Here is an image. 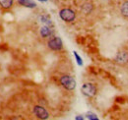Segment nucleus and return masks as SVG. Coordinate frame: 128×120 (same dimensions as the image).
<instances>
[{"mask_svg":"<svg viewBox=\"0 0 128 120\" xmlns=\"http://www.w3.org/2000/svg\"><path fill=\"white\" fill-rule=\"evenodd\" d=\"M40 20H42V22L44 24H46V26H49V27L52 26V22H51V20H49L48 17L42 16V17H40Z\"/></svg>","mask_w":128,"mask_h":120,"instance_id":"obj_12","label":"nucleus"},{"mask_svg":"<svg viewBox=\"0 0 128 120\" xmlns=\"http://www.w3.org/2000/svg\"><path fill=\"white\" fill-rule=\"evenodd\" d=\"M18 3L21 5V6H24L26 8H36V4L32 1V0H18Z\"/></svg>","mask_w":128,"mask_h":120,"instance_id":"obj_9","label":"nucleus"},{"mask_svg":"<svg viewBox=\"0 0 128 120\" xmlns=\"http://www.w3.org/2000/svg\"><path fill=\"white\" fill-rule=\"evenodd\" d=\"M81 90H82L83 94L86 96H88V98H93V96H95L96 94V92H98L96 87L94 84H92V83L84 84V85L82 86V88H81Z\"/></svg>","mask_w":128,"mask_h":120,"instance_id":"obj_3","label":"nucleus"},{"mask_svg":"<svg viewBox=\"0 0 128 120\" xmlns=\"http://www.w3.org/2000/svg\"><path fill=\"white\" fill-rule=\"evenodd\" d=\"M73 53H74V56H75V58H76V61H77L78 65H79V66H83V60H82V58L80 57V55H79L76 51H74Z\"/></svg>","mask_w":128,"mask_h":120,"instance_id":"obj_14","label":"nucleus"},{"mask_svg":"<svg viewBox=\"0 0 128 120\" xmlns=\"http://www.w3.org/2000/svg\"><path fill=\"white\" fill-rule=\"evenodd\" d=\"M121 14L128 18V2L123 3V5L121 6Z\"/></svg>","mask_w":128,"mask_h":120,"instance_id":"obj_10","label":"nucleus"},{"mask_svg":"<svg viewBox=\"0 0 128 120\" xmlns=\"http://www.w3.org/2000/svg\"><path fill=\"white\" fill-rule=\"evenodd\" d=\"M75 119L76 120H84V117H83V116H81V115H79V116H76V117H75Z\"/></svg>","mask_w":128,"mask_h":120,"instance_id":"obj_15","label":"nucleus"},{"mask_svg":"<svg viewBox=\"0 0 128 120\" xmlns=\"http://www.w3.org/2000/svg\"><path fill=\"white\" fill-rule=\"evenodd\" d=\"M48 47L53 50V51H60L62 48H63V42L61 40L60 38L58 36H53L51 38L48 42Z\"/></svg>","mask_w":128,"mask_h":120,"instance_id":"obj_4","label":"nucleus"},{"mask_svg":"<svg viewBox=\"0 0 128 120\" xmlns=\"http://www.w3.org/2000/svg\"><path fill=\"white\" fill-rule=\"evenodd\" d=\"M82 9H83V11H84L86 14H89V13L92 11L93 7H92V5H91V4H89V3H86V4H84V5H83Z\"/></svg>","mask_w":128,"mask_h":120,"instance_id":"obj_11","label":"nucleus"},{"mask_svg":"<svg viewBox=\"0 0 128 120\" xmlns=\"http://www.w3.org/2000/svg\"><path fill=\"white\" fill-rule=\"evenodd\" d=\"M86 118L87 119H90V120H98V116H96L95 113H92V112H88L86 114Z\"/></svg>","mask_w":128,"mask_h":120,"instance_id":"obj_13","label":"nucleus"},{"mask_svg":"<svg viewBox=\"0 0 128 120\" xmlns=\"http://www.w3.org/2000/svg\"><path fill=\"white\" fill-rule=\"evenodd\" d=\"M40 36H42L44 38H48L52 36L53 30H52V29H51L49 26H44V27L40 28Z\"/></svg>","mask_w":128,"mask_h":120,"instance_id":"obj_6","label":"nucleus"},{"mask_svg":"<svg viewBox=\"0 0 128 120\" xmlns=\"http://www.w3.org/2000/svg\"><path fill=\"white\" fill-rule=\"evenodd\" d=\"M60 84H61V86L63 87L64 89H66L67 90H75L76 85H77L76 84V80L72 76L69 75L62 76L60 78Z\"/></svg>","mask_w":128,"mask_h":120,"instance_id":"obj_1","label":"nucleus"},{"mask_svg":"<svg viewBox=\"0 0 128 120\" xmlns=\"http://www.w3.org/2000/svg\"><path fill=\"white\" fill-rule=\"evenodd\" d=\"M14 0H0V7L3 10H9L13 7Z\"/></svg>","mask_w":128,"mask_h":120,"instance_id":"obj_8","label":"nucleus"},{"mask_svg":"<svg viewBox=\"0 0 128 120\" xmlns=\"http://www.w3.org/2000/svg\"><path fill=\"white\" fill-rule=\"evenodd\" d=\"M59 17L61 18V20H63L66 23H71L76 19V14L73 10L69 9V8H64L62 10H60L59 12Z\"/></svg>","mask_w":128,"mask_h":120,"instance_id":"obj_2","label":"nucleus"},{"mask_svg":"<svg viewBox=\"0 0 128 120\" xmlns=\"http://www.w3.org/2000/svg\"><path fill=\"white\" fill-rule=\"evenodd\" d=\"M38 1H40V2H46L48 0H38Z\"/></svg>","mask_w":128,"mask_h":120,"instance_id":"obj_16","label":"nucleus"},{"mask_svg":"<svg viewBox=\"0 0 128 120\" xmlns=\"http://www.w3.org/2000/svg\"><path fill=\"white\" fill-rule=\"evenodd\" d=\"M116 62L119 64H125L128 62V53L127 52H119L116 55Z\"/></svg>","mask_w":128,"mask_h":120,"instance_id":"obj_7","label":"nucleus"},{"mask_svg":"<svg viewBox=\"0 0 128 120\" xmlns=\"http://www.w3.org/2000/svg\"><path fill=\"white\" fill-rule=\"evenodd\" d=\"M34 114L38 118V119H48L49 117V113L48 111L44 107V106H40V105H36L34 107Z\"/></svg>","mask_w":128,"mask_h":120,"instance_id":"obj_5","label":"nucleus"}]
</instances>
